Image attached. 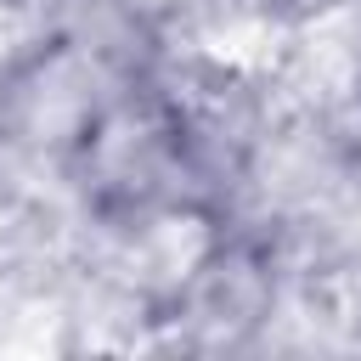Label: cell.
<instances>
[{"instance_id": "obj_1", "label": "cell", "mask_w": 361, "mask_h": 361, "mask_svg": "<svg viewBox=\"0 0 361 361\" xmlns=\"http://www.w3.org/2000/svg\"><path fill=\"white\" fill-rule=\"evenodd\" d=\"M141 85L135 68L90 51L73 34L34 28L0 56V158L28 175H62L96 124Z\"/></svg>"}]
</instances>
